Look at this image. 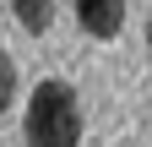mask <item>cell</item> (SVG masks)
<instances>
[{
	"label": "cell",
	"instance_id": "obj_2",
	"mask_svg": "<svg viewBox=\"0 0 152 147\" xmlns=\"http://www.w3.org/2000/svg\"><path fill=\"white\" fill-rule=\"evenodd\" d=\"M76 22L92 38H120L125 27V0H76Z\"/></svg>",
	"mask_w": 152,
	"mask_h": 147
},
{
	"label": "cell",
	"instance_id": "obj_4",
	"mask_svg": "<svg viewBox=\"0 0 152 147\" xmlns=\"http://www.w3.org/2000/svg\"><path fill=\"white\" fill-rule=\"evenodd\" d=\"M11 98H16V60L0 49V115L11 109Z\"/></svg>",
	"mask_w": 152,
	"mask_h": 147
},
{
	"label": "cell",
	"instance_id": "obj_1",
	"mask_svg": "<svg viewBox=\"0 0 152 147\" xmlns=\"http://www.w3.org/2000/svg\"><path fill=\"white\" fill-rule=\"evenodd\" d=\"M22 142L27 147H82V98H76L71 82L49 76V82L33 87Z\"/></svg>",
	"mask_w": 152,
	"mask_h": 147
},
{
	"label": "cell",
	"instance_id": "obj_3",
	"mask_svg": "<svg viewBox=\"0 0 152 147\" xmlns=\"http://www.w3.org/2000/svg\"><path fill=\"white\" fill-rule=\"evenodd\" d=\"M11 11L27 33H49V22H54V0H11Z\"/></svg>",
	"mask_w": 152,
	"mask_h": 147
},
{
	"label": "cell",
	"instance_id": "obj_5",
	"mask_svg": "<svg viewBox=\"0 0 152 147\" xmlns=\"http://www.w3.org/2000/svg\"><path fill=\"white\" fill-rule=\"evenodd\" d=\"M147 54H152V16H147Z\"/></svg>",
	"mask_w": 152,
	"mask_h": 147
}]
</instances>
